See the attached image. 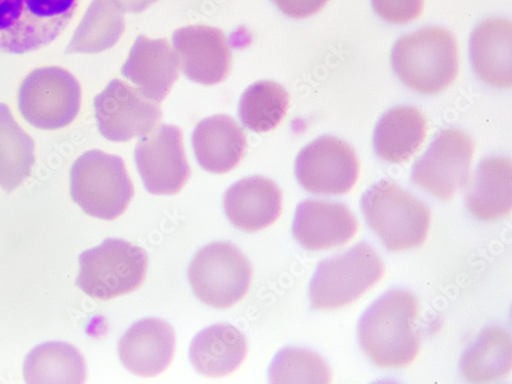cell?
<instances>
[{"label": "cell", "mask_w": 512, "mask_h": 384, "mask_svg": "<svg viewBox=\"0 0 512 384\" xmlns=\"http://www.w3.org/2000/svg\"><path fill=\"white\" fill-rule=\"evenodd\" d=\"M511 353L510 335L501 328L489 327L463 354L461 373L473 383L498 381L511 371Z\"/></svg>", "instance_id": "cell-25"}, {"label": "cell", "mask_w": 512, "mask_h": 384, "mask_svg": "<svg viewBox=\"0 0 512 384\" xmlns=\"http://www.w3.org/2000/svg\"><path fill=\"white\" fill-rule=\"evenodd\" d=\"M81 89L66 69L51 66L31 71L21 83L19 111L32 126L57 131L70 125L80 110Z\"/></svg>", "instance_id": "cell-9"}, {"label": "cell", "mask_w": 512, "mask_h": 384, "mask_svg": "<svg viewBox=\"0 0 512 384\" xmlns=\"http://www.w3.org/2000/svg\"><path fill=\"white\" fill-rule=\"evenodd\" d=\"M70 194L87 215L113 221L130 205L135 190L121 157L91 150L71 167Z\"/></svg>", "instance_id": "cell-4"}, {"label": "cell", "mask_w": 512, "mask_h": 384, "mask_svg": "<svg viewBox=\"0 0 512 384\" xmlns=\"http://www.w3.org/2000/svg\"><path fill=\"white\" fill-rule=\"evenodd\" d=\"M289 95L277 82L258 81L243 93L239 103L242 124L254 133H268L282 122L287 114Z\"/></svg>", "instance_id": "cell-28"}, {"label": "cell", "mask_w": 512, "mask_h": 384, "mask_svg": "<svg viewBox=\"0 0 512 384\" xmlns=\"http://www.w3.org/2000/svg\"><path fill=\"white\" fill-rule=\"evenodd\" d=\"M124 11L117 0H93L65 53L98 54L114 47L124 32Z\"/></svg>", "instance_id": "cell-24"}, {"label": "cell", "mask_w": 512, "mask_h": 384, "mask_svg": "<svg viewBox=\"0 0 512 384\" xmlns=\"http://www.w3.org/2000/svg\"><path fill=\"white\" fill-rule=\"evenodd\" d=\"M179 61L166 39L138 36L121 74L147 99L161 103L179 78Z\"/></svg>", "instance_id": "cell-17"}, {"label": "cell", "mask_w": 512, "mask_h": 384, "mask_svg": "<svg viewBox=\"0 0 512 384\" xmlns=\"http://www.w3.org/2000/svg\"><path fill=\"white\" fill-rule=\"evenodd\" d=\"M329 0H273L276 7L287 17L305 19L319 13Z\"/></svg>", "instance_id": "cell-31"}, {"label": "cell", "mask_w": 512, "mask_h": 384, "mask_svg": "<svg viewBox=\"0 0 512 384\" xmlns=\"http://www.w3.org/2000/svg\"><path fill=\"white\" fill-rule=\"evenodd\" d=\"M357 231L358 222L347 206L316 199L298 204L292 224L294 239L311 251L345 245Z\"/></svg>", "instance_id": "cell-15"}, {"label": "cell", "mask_w": 512, "mask_h": 384, "mask_svg": "<svg viewBox=\"0 0 512 384\" xmlns=\"http://www.w3.org/2000/svg\"><path fill=\"white\" fill-rule=\"evenodd\" d=\"M418 317L419 303L415 295L402 289L384 293L359 321L361 349L381 368L408 367L420 350Z\"/></svg>", "instance_id": "cell-1"}, {"label": "cell", "mask_w": 512, "mask_h": 384, "mask_svg": "<svg viewBox=\"0 0 512 384\" xmlns=\"http://www.w3.org/2000/svg\"><path fill=\"white\" fill-rule=\"evenodd\" d=\"M269 378L272 383H329V365L318 354L305 349L285 348L273 359Z\"/></svg>", "instance_id": "cell-29"}, {"label": "cell", "mask_w": 512, "mask_h": 384, "mask_svg": "<svg viewBox=\"0 0 512 384\" xmlns=\"http://www.w3.org/2000/svg\"><path fill=\"white\" fill-rule=\"evenodd\" d=\"M360 164L347 142L323 136L307 145L295 160V177L304 190L336 196L350 192L359 178Z\"/></svg>", "instance_id": "cell-11"}, {"label": "cell", "mask_w": 512, "mask_h": 384, "mask_svg": "<svg viewBox=\"0 0 512 384\" xmlns=\"http://www.w3.org/2000/svg\"><path fill=\"white\" fill-rule=\"evenodd\" d=\"M512 26L506 19H488L471 37L475 72L491 87L507 89L512 83Z\"/></svg>", "instance_id": "cell-20"}, {"label": "cell", "mask_w": 512, "mask_h": 384, "mask_svg": "<svg viewBox=\"0 0 512 384\" xmlns=\"http://www.w3.org/2000/svg\"><path fill=\"white\" fill-rule=\"evenodd\" d=\"M246 353L247 341L241 331L230 324H216L194 337L189 358L199 374L219 378L236 371Z\"/></svg>", "instance_id": "cell-22"}, {"label": "cell", "mask_w": 512, "mask_h": 384, "mask_svg": "<svg viewBox=\"0 0 512 384\" xmlns=\"http://www.w3.org/2000/svg\"><path fill=\"white\" fill-rule=\"evenodd\" d=\"M176 333L160 319H143L128 328L118 343V355L126 370L141 377L162 373L172 362Z\"/></svg>", "instance_id": "cell-16"}, {"label": "cell", "mask_w": 512, "mask_h": 384, "mask_svg": "<svg viewBox=\"0 0 512 384\" xmlns=\"http://www.w3.org/2000/svg\"><path fill=\"white\" fill-rule=\"evenodd\" d=\"M78 263L76 286L95 300L109 301L142 285L148 254L130 242L106 239L100 246L83 251Z\"/></svg>", "instance_id": "cell-7"}, {"label": "cell", "mask_w": 512, "mask_h": 384, "mask_svg": "<svg viewBox=\"0 0 512 384\" xmlns=\"http://www.w3.org/2000/svg\"><path fill=\"white\" fill-rule=\"evenodd\" d=\"M192 146L198 163L206 172L222 175L242 161L247 140L234 118L215 115L196 125Z\"/></svg>", "instance_id": "cell-19"}, {"label": "cell", "mask_w": 512, "mask_h": 384, "mask_svg": "<svg viewBox=\"0 0 512 384\" xmlns=\"http://www.w3.org/2000/svg\"><path fill=\"white\" fill-rule=\"evenodd\" d=\"M361 206L368 226L390 251L415 249L428 239L432 210L392 181L372 185Z\"/></svg>", "instance_id": "cell-3"}, {"label": "cell", "mask_w": 512, "mask_h": 384, "mask_svg": "<svg viewBox=\"0 0 512 384\" xmlns=\"http://www.w3.org/2000/svg\"><path fill=\"white\" fill-rule=\"evenodd\" d=\"M23 374L27 383H82L87 366L74 347L62 341H50L27 355Z\"/></svg>", "instance_id": "cell-26"}, {"label": "cell", "mask_w": 512, "mask_h": 384, "mask_svg": "<svg viewBox=\"0 0 512 384\" xmlns=\"http://www.w3.org/2000/svg\"><path fill=\"white\" fill-rule=\"evenodd\" d=\"M135 160L146 190L153 195L178 194L191 176L183 134L176 125L161 124L142 137Z\"/></svg>", "instance_id": "cell-12"}, {"label": "cell", "mask_w": 512, "mask_h": 384, "mask_svg": "<svg viewBox=\"0 0 512 384\" xmlns=\"http://www.w3.org/2000/svg\"><path fill=\"white\" fill-rule=\"evenodd\" d=\"M426 134L428 122L417 108L396 107L384 114L375 127V153L390 163L408 162L424 143Z\"/></svg>", "instance_id": "cell-23"}, {"label": "cell", "mask_w": 512, "mask_h": 384, "mask_svg": "<svg viewBox=\"0 0 512 384\" xmlns=\"http://www.w3.org/2000/svg\"><path fill=\"white\" fill-rule=\"evenodd\" d=\"M384 264L378 253L361 242L318 265L309 287L314 310L330 311L359 300L383 277Z\"/></svg>", "instance_id": "cell-5"}, {"label": "cell", "mask_w": 512, "mask_h": 384, "mask_svg": "<svg viewBox=\"0 0 512 384\" xmlns=\"http://www.w3.org/2000/svg\"><path fill=\"white\" fill-rule=\"evenodd\" d=\"M188 275L193 292L203 304L224 310L246 295L252 269L237 246L215 242L195 254Z\"/></svg>", "instance_id": "cell-8"}, {"label": "cell", "mask_w": 512, "mask_h": 384, "mask_svg": "<svg viewBox=\"0 0 512 384\" xmlns=\"http://www.w3.org/2000/svg\"><path fill=\"white\" fill-rule=\"evenodd\" d=\"M476 145L458 130L441 131L413 167L412 183L441 200H451L467 183Z\"/></svg>", "instance_id": "cell-10"}, {"label": "cell", "mask_w": 512, "mask_h": 384, "mask_svg": "<svg viewBox=\"0 0 512 384\" xmlns=\"http://www.w3.org/2000/svg\"><path fill=\"white\" fill-rule=\"evenodd\" d=\"M100 134L108 141L123 143L151 133L160 121L158 104L119 79L110 81L94 100Z\"/></svg>", "instance_id": "cell-13"}, {"label": "cell", "mask_w": 512, "mask_h": 384, "mask_svg": "<svg viewBox=\"0 0 512 384\" xmlns=\"http://www.w3.org/2000/svg\"><path fill=\"white\" fill-rule=\"evenodd\" d=\"M34 142L15 120L10 108L0 103V187L16 190L31 175L35 163Z\"/></svg>", "instance_id": "cell-27"}, {"label": "cell", "mask_w": 512, "mask_h": 384, "mask_svg": "<svg viewBox=\"0 0 512 384\" xmlns=\"http://www.w3.org/2000/svg\"><path fill=\"white\" fill-rule=\"evenodd\" d=\"M512 164L508 158L483 160L469 183L465 203L473 216L492 222L509 215L512 208Z\"/></svg>", "instance_id": "cell-21"}, {"label": "cell", "mask_w": 512, "mask_h": 384, "mask_svg": "<svg viewBox=\"0 0 512 384\" xmlns=\"http://www.w3.org/2000/svg\"><path fill=\"white\" fill-rule=\"evenodd\" d=\"M124 12L142 13L157 2V0H117Z\"/></svg>", "instance_id": "cell-32"}, {"label": "cell", "mask_w": 512, "mask_h": 384, "mask_svg": "<svg viewBox=\"0 0 512 384\" xmlns=\"http://www.w3.org/2000/svg\"><path fill=\"white\" fill-rule=\"evenodd\" d=\"M77 6L78 0H0V53L23 55L52 44Z\"/></svg>", "instance_id": "cell-6"}, {"label": "cell", "mask_w": 512, "mask_h": 384, "mask_svg": "<svg viewBox=\"0 0 512 384\" xmlns=\"http://www.w3.org/2000/svg\"><path fill=\"white\" fill-rule=\"evenodd\" d=\"M376 14L392 24H407L422 13L424 0H372Z\"/></svg>", "instance_id": "cell-30"}, {"label": "cell", "mask_w": 512, "mask_h": 384, "mask_svg": "<svg viewBox=\"0 0 512 384\" xmlns=\"http://www.w3.org/2000/svg\"><path fill=\"white\" fill-rule=\"evenodd\" d=\"M173 44L179 67L202 85L223 82L231 70L232 55L224 32L215 27L190 25L178 29Z\"/></svg>", "instance_id": "cell-14"}, {"label": "cell", "mask_w": 512, "mask_h": 384, "mask_svg": "<svg viewBox=\"0 0 512 384\" xmlns=\"http://www.w3.org/2000/svg\"><path fill=\"white\" fill-rule=\"evenodd\" d=\"M394 71L411 90L435 95L458 75V47L454 35L441 27H425L401 37L392 53Z\"/></svg>", "instance_id": "cell-2"}, {"label": "cell", "mask_w": 512, "mask_h": 384, "mask_svg": "<svg viewBox=\"0 0 512 384\" xmlns=\"http://www.w3.org/2000/svg\"><path fill=\"white\" fill-rule=\"evenodd\" d=\"M224 209L231 224L243 232H258L281 215L282 193L270 179L248 177L232 185L224 195Z\"/></svg>", "instance_id": "cell-18"}]
</instances>
